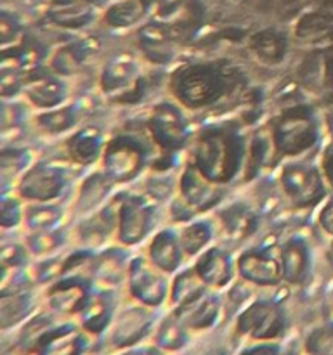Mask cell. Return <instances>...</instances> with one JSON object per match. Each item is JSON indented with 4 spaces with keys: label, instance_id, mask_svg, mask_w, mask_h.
I'll list each match as a JSON object with an SVG mask.
<instances>
[{
    "label": "cell",
    "instance_id": "cell-1",
    "mask_svg": "<svg viewBox=\"0 0 333 355\" xmlns=\"http://www.w3.org/2000/svg\"><path fill=\"white\" fill-rule=\"evenodd\" d=\"M332 175H333V158H332Z\"/></svg>",
    "mask_w": 333,
    "mask_h": 355
}]
</instances>
